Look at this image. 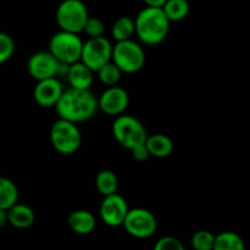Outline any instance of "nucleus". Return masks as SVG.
<instances>
[{
    "label": "nucleus",
    "instance_id": "17",
    "mask_svg": "<svg viewBox=\"0 0 250 250\" xmlns=\"http://www.w3.org/2000/svg\"><path fill=\"white\" fill-rule=\"evenodd\" d=\"M146 146L148 148L150 156H155V158L164 159L167 158L172 154L173 148V141L166 134L156 133L153 136H148L146 139Z\"/></svg>",
    "mask_w": 250,
    "mask_h": 250
},
{
    "label": "nucleus",
    "instance_id": "15",
    "mask_svg": "<svg viewBox=\"0 0 250 250\" xmlns=\"http://www.w3.org/2000/svg\"><path fill=\"white\" fill-rule=\"evenodd\" d=\"M7 224L19 229H29L36 221V214L33 209L26 204H14L6 210Z\"/></svg>",
    "mask_w": 250,
    "mask_h": 250
},
{
    "label": "nucleus",
    "instance_id": "24",
    "mask_svg": "<svg viewBox=\"0 0 250 250\" xmlns=\"http://www.w3.org/2000/svg\"><path fill=\"white\" fill-rule=\"evenodd\" d=\"M215 241V234L207 229L195 232L192 236L190 243L194 250H212Z\"/></svg>",
    "mask_w": 250,
    "mask_h": 250
},
{
    "label": "nucleus",
    "instance_id": "13",
    "mask_svg": "<svg viewBox=\"0 0 250 250\" xmlns=\"http://www.w3.org/2000/svg\"><path fill=\"white\" fill-rule=\"evenodd\" d=\"M63 90L65 89L58 77L45 78V80L37 81L33 90V98L39 106L54 107Z\"/></svg>",
    "mask_w": 250,
    "mask_h": 250
},
{
    "label": "nucleus",
    "instance_id": "20",
    "mask_svg": "<svg viewBox=\"0 0 250 250\" xmlns=\"http://www.w3.org/2000/svg\"><path fill=\"white\" fill-rule=\"evenodd\" d=\"M95 187L103 197L117 193L119 180H117L116 173L111 170L100 171L95 177Z\"/></svg>",
    "mask_w": 250,
    "mask_h": 250
},
{
    "label": "nucleus",
    "instance_id": "4",
    "mask_svg": "<svg viewBox=\"0 0 250 250\" xmlns=\"http://www.w3.org/2000/svg\"><path fill=\"white\" fill-rule=\"evenodd\" d=\"M112 134L117 143L128 150L143 144L148 137L144 125L136 117L126 114L116 116L112 124Z\"/></svg>",
    "mask_w": 250,
    "mask_h": 250
},
{
    "label": "nucleus",
    "instance_id": "26",
    "mask_svg": "<svg viewBox=\"0 0 250 250\" xmlns=\"http://www.w3.org/2000/svg\"><path fill=\"white\" fill-rule=\"evenodd\" d=\"M88 36V38H98L103 37L105 33V23L98 17L89 16L85 21L83 31Z\"/></svg>",
    "mask_w": 250,
    "mask_h": 250
},
{
    "label": "nucleus",
    "instance_id": "1",
    "mask_svg": "<svg viewBox=\"0 0 250 250\" xmlns=\"http://www.w3.org/2000/svg\"><path fill=\"white\" fill-rule=\"evenodd\" d=\"M54 107L59 119L77 125L94 117L98 111V98L90 89L68 88L63 90Z\"/></svg>",
    "mask_w": 250,
    "mask_h": 250
},
{
    "label": "nucleus",
    "instance_id": "22",
    "mask_svg": "<svg viewBox=\"0 0 250 250\" xmlns=\"http://www.w3.org/2000/svg\"><path fill=\"white\" fill-rule=\"evenodd\" d=\"M136 33L134 20L129 16H121L114 22L111 28L112 38L115 42H122L132 39Z\"/></svg>",
    "mask_w": 250,
    "mask_h": 250
},
{
    "label": "nucleus",
    "instance_id": "27",
    "mask_svg": "<svg viewBox=\"0 0 250 250\" xmlns=\"http://www.w3.org/2000/svg\"><path fill=\"white\" fill-rule=\"evenodd\" d=\"M153 250H186L182 242L172 236H165L159 239Z\"/></svg>",
    "mask_w": 250,
    "mask_h": 250
},
{
    "label": "nucleus",
    "instance_id": "5",
    "mask_svg": "<svg viewBox=\"0 0 250 250\" xmlns=\"http://www.w3.org/2000/svg\"><path fill=\"white\" fill-rule=\"evenodd\" d=\"M50 143L58 153L71 155L80 149L82 134L76 124L58 119L50 128Z\"/></svg>",
    "mask_w": 250,
    "mask_h": 250
},
{
    "label": "nucleus",
    "instance_id": "16",
    "mask_svg": "<svg viewBox=\"0 0 250 250\" xmlns=\"http://www.w3.org/2000/svg\"><path fill=\"white\" fill-rule=\"evenodd\" d=\"M68 227L71 231L77 234H89L94 231L97 226V220L94 215L88 210H75L68 215L67 219Z\"/></svg>",
    "mask_w": 250,
    "mask_h": 250
},
{
    "label": "nucleus",
    "instance_id": "25",
    "mask_svg": "<svg viewBox=\"0 0 250 250\" xmlns=\"http://www.w3.org/2000/svg\"><path fill=\"white\" fill-rule=\"evenodd\" d=\"M15 42L11 36L0 32V65L5 63L11 59L15 53Z\"/></svg>",
    "mask_w": 250,
    "mask_h": 250
},
{
    "label": "nucleus",
    "instance_id": "3",
    "mask_svg": "<svg viewBox=\"0 0 250 250\" xmlns=\"http://www.w3.org/2000/svg\"><path fill=\"white\" fill-rule=\"evenodd\" d=\"M111 61L122 73H137L146 63V53L141 44L133 39L116 42L112 45Z\"/></svg>",
    "mask_w": 250,
    "mask_h": 250
},
{
    "label": "nucleus",
    "instance_id": "6",
    "mask_svg": "<svg viewBox=\"0 0 250 250\" xmlns=\"http://www.w3.org/2000/svg\"><path fill=\"white\" fill-rule=\"evenodd\" d=\"M83 41L77 33L59 31L49 41V53L58 61L71 65L81 59Z\"/></svg>",
    "mask_w": 250,
    "mask_h": 250
},
{
    "label": "nucleus",
    "instance_id": "8",
    "mask_svg": "<svg viewBox=\"0 0 250 250\" xmlns=\"http://www.w3.org/2000/svg\"><path fill=\"white\" fill-rule=\"evenodd\" d=\"M127 233L137 239H146L154 236L158 229L155 215L143 208L129 209L122 224Z\"/></svg>",
    "mask_w": 250,
    "mask_h": 250
},
{
    "label": "nucleus",
    "instance_id": "2",
    "mask_svg": "<svg viewBox=\"0 0 250 250\" xmlns=\"http://www.w3.org/2000/svg\"><path fill=\"white\" fill-rule=\"evenodd\" d=\"M170 23L161 7L146 6L134 19V34L146 45H158L167 37Z\"/></svg>",
    "mask_w": 250,
    "mask_h": 250
},
{
    "label": "nucleus",
    "instance_id": "28",
    "mask_svg": "<svg viewBox=\"0 0 250 250\" xmlns=\"http://www.w3.org/2000/svg\"><path fill=\"white\" fill-rule=\"evenodd\" d=\"M131 153H132V158H133L136 161H138V163H144V161L148 160L149 156H150L146 143L139 144V146H136L134 148H132Z\"/></svg>",
    "mask_w": 250,
    "mask_h": 250
},
{
    "label": "nucleus",
    "instance_id": "30",
    "mask_svg": "<svg viewBox=\"0 0 250 250\" xmlns=\"http://www.w3.org/2000/svg\"><path fill=\"white\" fill-rule=\"evenodd\" d=\"M7 224V214L6 210L0 209V229L5 227V225Z\"/></svg>",
    "mask_w": 250,
    "mask_h": 250
},
{
    "label": "nucleus",
    "instance_id": "19",
    "mask_svg": "<svg viewBox=\"0 0 250 250\" xmlns=\"http://www.w3.org/2000/svg\"><path fill=\"white\" fill-rule=\"evenodd\" d=\"M161 9L168 21L180 22L188 16L190 6L187 0H166Z\"/></svg>",
    "mask_w": 250,
    "mask_h": 250
},
{
    "label": "nucleus",
    "instance_id": "29",
    "mask_svg": "<svg viewBox=\"0 0 250 250\" xmlns=\"http://www.w3.org/2000/svg\"><path fill=\"white\" fill-rule=\"evenodd\" d=\"M146 2V6L150 7H163V5L165 4L166 0H143Z\"/></svg>",
    "mask_w": 250,
    "mask_h": 250
},
{
    "label": "nucleus",
    "instance_id": "10",
    "mask_svg": "<svg viewBox=\"0 0 250 250\" xmlns=\"http://www.w3.org/2000/svg\"><path fill=\"white\" fill-rule=\"evenodd\" d=\"M129 104V95L126 89L117 85L106 87L98 98V110L107 116L116 117L125 114Z\"/></svg>",
    "mask_w": 250,
    "mask_h": 250
},
{
    "label": "nucleus",
    "instance_id": "9",
    "mask_svg": "<svg viewBox=\"0 0 250 250\" xmlns=\"http://www.w3.org/2000/svg\"><path fill=\"white\" fill-rule=\"evenodd\" d=\"M112 44L107 38L98 37V38H88L83 42L82 53L80 61L92 71H98L103 65L111 61Z\"/></svg>",
    "mask_w": 250,
    "mask_h": 250
},
{
    "label": "nucleus",
    "instance_id": "14",
    "mask_svg": "<svg viewBox=\"0 0 250 250\" xmlns=\"http://www.w3.org/2000/svg\"><path fill=\"white\" fill-rule=\"evenodd\" d=\"M66 78L70 88L76 89H90L94 81V71L85 66L82 61H77L68 66Z\"/></svg>",
    "mask_w": 250,
    "mask_h": 250
},
{
    "label": "nucleus",
    "instance_id": "23",
    "mask_svg": "<svg viewBox=\"0 0 250 250\" xmlns=\"http://www.w3.org/2000/svg\"><path fill=\"white\" fill-rule=\"evenodd\" d=\"M98 73V78H99L100 82L103 83L106 87H112V85H117L121 81L122 72L116 65H115L112 61H109L105 65H103L102 67L98 71H95Z\"/></svg>",
    "mask_w": 250,
    "mask_h": 250
},
{
    "label": "nucleus",
    "instance_id": "21",
    "mask_svg": "<svg viewBox=\"0 0 250 250\" xmlns=\"http://www.w3.org/2000/svg\"><path fill=\"white\" fill-rule=\"evenodd\" d=\"M19 200V188L10 178L0 177V209L7 210Z\"/></svg>",
    "mask_w": 250,
    "mask_h": 250
},
{
    "label": "nucleus",
    "instance_id": "18",
    "mask_svg": "<svg viewBox=\"0 0 250 250\" xmlns=\"http://www.w3.org/2000/svg\"><path fill=\"white\" fill-rule=\"evenodd\" d=\"M212 250H246V244L238 233L225 231L215 236Z\"/></svg>",
    "mask_w": 250,
    "mask_h": 250
},
{
    "label": "nucleus",
    "instance_id": "11",
    "mask_svg": "<svg viewBox=\"0 0 250 250\" xmlns=\"http://www.w3.org/2000/svg\"><path fill=\"white\" fill-rule=\"evenodd\" d=\"M128 210L129 208L126 199L122 195L114 193V194L106 195L103 199L99 209L100 219L107 226L120 227L124 224Z\"/></svg>",
    "mask_w": 250,
    "mask_h": 250
},
{
    "label": "nucleus",
    "instance_id": "12",
    "mask_svg": "<svg viewBox=\"0 0 250 250\" xmlns=\"http://www.w3.org/2000/svg\"><path fill=\"white\" fill-rule=\"evenodd\" d=\"M59 61L48 51H37L32 54L27 62V71L36 81L58 76Z\"/></svg>",
    "mask_w": 250,
    "mask_h": 250
},
{
    "label": "nucleus",
    "instance_id": "7",
    "mask_svg": "<svg viewBox=\"0 0 250 250\" xmlns=\"http://www.w3.org/2000/svg\"><path fill=\"white\" fill-rule=\"evenodd\" d=\"M89 17L87 6L82 0H62L55 12L56 23L61 31L80 34Z\"/></svg>",
    "mask_w": 250,
    "mask_h": 250
}]
</instances>
